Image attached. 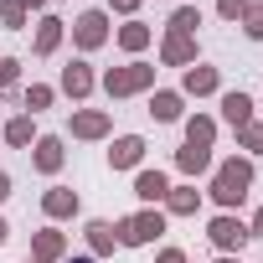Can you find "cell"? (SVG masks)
I'll list each match as a JSON object with an SVG mask.
<instances>
[{
	"label": "cell",
	"instance_id": "6da1fadb",
	"mask_svg": "<svg viewBox=\"0 0 263 263\" xmlns=\"http://www.w3.org/2000/svg\"><path fill=\"white\" fill-rule=\"evenodd\" d=\"M248 191H253V165H248V160H237V155H232V160H222V165H217V176H212V201L232 212V206H242V201H248Z\"/></svg>",
	"mask_w": 263,
	"mask_h": 263
},
{
	"label": "cell",
	"instance_id": "7a4b0ae2",
	"mask_svg": "<svg viewBox=\"0 0 263 263\" xmlns=\"http://www.w3.org/2000/svg\"><path fill=\"white\" fill-rule=\"evenodd\" d=\"M98 83H103V93H108V98H129V93H145V88H155V67H150V62L108 67Z\"/></svg>",
	"mask_w": 263,
	"mask_h": 263
},
{
	"label": "cell",
	"instance_id": "3957f363",
	"mask_svg": "<svg viewBox=\"0 0 263 263\" xmlns=\"http://www.w3.org/2000/svg\"><path fill=\"white\" fill-rule=\"evenodd\" d=\"M160 232H165V217H160L155 206H145V212H135V217H124V222L114 227L119 248H145V242H155Z\"/></svg>",
	"mask_w": 263,
	"mask_h": 263
},
{
	"label": "cell",
	"instance_id": "277c9868",
	"mask_svg": "<svg viewBox=\"0 0 263 263\" xmlns=\"http://www.w3.org/2000/svg\"><path fill=\"white\" fill-rule=\"evenodd\" d=\"M206 237H212V248H222V253H237L253 232H248V222L242 217H232V212H222V217H212V227H206Z\"/></svg>",
	"mask_w": 263,
	"mask_h": 263
},
{
	"label": "cell",
	"instance_id": "5b68a950",
	"mask_svg": "<svg viewBox=\"0 0 263 263\" xmlns=\"http://www.w3.org/2000/svg\"><path fill=\"white\" fill-rule=\"evenodd\" d=\"M72 42H78L83 52H98V47L108 42V11H83V16L72 21Z\"/></svg>",
	"mask_w": 263,
	"mask_h": 263
},
{
	"label": "cell",
	"instance_id": "8992f818",
	"mask_svg": "<svg viewBox=\"0 0 263 263\" xmlns=\"http://www.w3.org/2000/svg\"><path fill=\"white\" fill-rule=\"evenodd\" d=\"M93 88H98V78H93V67H88V62H67V67H62V93H67L72 103H78V98H88Z\"/></svg>",
	"mask_w": 263,
	"mask_h": 263
},
{
	"label": "cell",
	"instance_id": "52a82bcc",
	"mask_svg": "<svg viewBox=\"0 0 263 263\" xmlns=\"http://www.w3.org/2000/svg\"><path fill=\"white\" fill-rule=\"evenodd\" d=\"M31 258H36V263H62V258H67V237H62L57 227H42V232L31 237Z\"/></svg>",
	"mask_w": 263,
	"mask_h": 263
},
{
	"label": "cell",
	"instance_id": "ba28073f",
	"mask_svg": "<svg viewBox=\"0 0 263 263\" xmlns=\"http://www.w3.org/2000/svg\"><path fill=\"white\" fill-rule=\"evenodd\" d=\"M145 150H150V145H145L140 135H124V140H114V150H108V165H114V171H135V165L145 160Z\"/></svg>",
	"mask_w": 263,
	"mask_h": 263
},
{
	"label": "cell",
	"instance_id": "9c48e42d",
	"mask_svg": "<svg viewBox=\"0 0 263 263\" xmlns=\"http://www.w3.org/2000/svg\"><path fill=\"white\" fill-rule=\"evenodd\" d=\"M31 150H36V155H31V165H36L42 176H57V171H62V160H67V155H62V140H57V135H42V140H36Z\"/></svg>",
	"mask_w": 263,
	"mask_h": 263
},
{
	"label": "cell",
	"instance_id": "30bf717a",
	"mask_svg": "<svg viewBox=\"0 0 263 263\" xmlns=\"http://www.w3.org/2000/svg\"><path fill=\"white\" fill-rule=\"evenodd\" d=\"M160 62H165V67H191V62H196V42H191V36H176V31H165Z\"/></svg>",
	"mask_w": 263,
	"mask_h": 263
},
{
	"label": "cell",
	"instance_id": "8fae6325",
	"mask_svg": "<svg viewBox=\"0 0 263 263\" xmlns=\"http://www.w3.org/2000/svg\"><path fill=\"white\" fill-rule=\"evenodd\" d=\"M181 88H186L191 98H206V93H217V88H222V78H217V67H201V62H196V67H186Z\"/></svg>",
	"mask_w": 263,
	"mask_h": 263
},
{
	"label": "cell",
	"instance_id": "7c38bea8",
	"mask_svg": "<svg viewBox=\"0 0 263 263\" xmlns=\"http://www.w3.org/2000/svg\"><path fill=\"white\" fill-rule=\"evenodd\" d=\"M42 212H47L52 222H62V217H78V191H67V186H52V191L42 196Z\"/></svg>",
	"mask_w": 263,
	"mask_h": 263
},
{
	"label": "cell",
	"instance_id": "4fadbf2b",
	"mask_svg": "<svg viewBox=\"0 0 263 263\" xmlns=\"http://www.w3.org/2000/svg\"><path fill=\"white\" fill-rule=\"evenodd\" d=\"M72 135H78V140H103V135H108V114H103V108L72 114Z\"/></svg>",
	"mask_w": 263,
	"mask_h": 263
},
{
	"label": "cell",
	"instance_id": "5bb4252c",
	"mask_svg": "<svg viewBox=\"0 0 263 263\" xmlns=\"http://www.w3.org/2000/svg\"><path fill=\"white\" fill-rule=\"evenodd\" d=\"M57 47H62V21H57V16H42V21H36V42H31V52H36V57H52Z\"/></svg>",
	"mask_w": 263,
	"mask_h": 263
},
{
	"label": "cell",
	"instance_id": "9a60e30c",
	"mask_svg": "<svg viewBox=\"0 0 263 263\" xmlns=\"http://www.w3.org/2000/svg\"><path fill=\"white\" fill-rule=\"evenodd\" d=\"M222 119L232 124V129H242V124H253V98L237 88V93H222Z\"/></svg>",
	"mask_w": 263,
	"mask_h": 263
},
{
	"label": "cell",
	"instance_id": "2e32d148",
	"mask_svg": "<svg viewBox=\"0 0 263 263\" xmlns=\"http://www.w3.org/2000/svg\"><path fill=\"white\" fill-rule=\"evenodd\" d=\"M165 191H171V181H165L160 171H140V176H135V196H140L145 206H155V201H165Z\"/></svg>",
	"mask_w": 263,
	"mask_h": 263
},
{
	"label": "cell",
	"instance_id": "e0dca14e",
	"mask_svg": "<svg viewBox=\"0 0 263 263\" xmlns=\"http://www.w3.org/2000/svg\"><path fill=\"white\" fill-rule=\"evenodd\" d=\"M196 206H201V191H196V186H171V191H165V212H171V217H191Z\"/></svg>",
	"mask_w": 263,
	"mask_h": 263
},
{
	"label": "cell",
	"instance_id": "ac0fdd59",
	"mask_svg": "<svg viewBox=\"0 0 263 263\" xmlns=\"http://www.w3.org/2000/svg\"><path fill=\"white\" fill-rule=\"evenodd\" d=\"M212 140H217V119H206V114H191V119H186V145H196V150H212Z\"/></svg>",
	"mask_w": 263,
	"mask_h": 263
},
{
	"label": "cell",
	"instance_id": "d6986e66",
	"mask_svg": "<svg viewBox=\"0 0 263 263\" xmlns=\"http://www.w3.org/2000/svg\"><path fill=\"white\" fill-rule=\"evenodd\" d=\"M150 114H155L160 124H176V119H181V93H171V88L150 93Z\"/></svg>",
	"mask_w": 263,
	"mask_h": 263
},
{
	"label": "cell",
	"instance_id": "ffe728a7",
	"mask_svg": "<svg viewBox=\"0 0 263 263\" xmlns=\"http://www.w3.org/2000/svg\"><path fill=\"white\" fill-rule=\"evenodd\" d=\"M6 145H16V150L36 145V124H31V114H16V119L6 124Z\"/></svg>",
	"mask_w": 263,
	"mask_h": 263
},
{
	"label": "cell",
	"instance_id": "44dd1931",
	"mask_svg": "<svg viewBox=\"0 0 263 263\" xmlns=\"http://www.w3.org/2000/svg\"><path fill=\"white\" fill-rule=\"evenodd\" d=\"M176 165H181V176H201V171H212V150L186 145V150H176Z\"/></svg>",
	"mask_w": 263,
	"mask_h": 263
},
{
	"label": "cell",
	"instance_id": "7402d4cb",
	"mask_svg": "<svg viewBox=\"0 0 263 263\" xmlns=\"http://www.w3.org/2000/svg\"><path fill=\"white\" fill-rule=\"evenodd\" d=\"M83 232H88V248H93V258H103V253H114V248H119V237H114V227H108V222H88Z\"/></svg>",
	"mask_w": 263,
	"mask_h": 263
},
{
	"label": "cell",
	"instance_id": "603a6c76",
	"mask_svg": "<svg viewBox=\"0 0 263 263\" xmlns=\"http://www.w3.org/2000/svg\"><path fill=\"white\" fill-rule=\"evenodd\" d=\"M119 47H124V52H145V47H150V26H145V21H129V26L119 31Z\"/></svg>",
	"mask_w": 263,
	"mask_h": 263
},
{
	"label": "cell",
	"instance_id": "cb8c5ba5",
	"mask_svg": "<svg viewBox=\"0 0 263 263\" xmlns=\"http://www.w3.org/2000/svg\"><path fill=\"white\" fill-rule=\"evenodd\" d=\"M165 26H171V31H176V36H191V31H196V26H201V11H196V6H181V11H176V16H171V21H165Z\"/></svg>",
	"mask_w": 263,
	"mask_h": 263
},
{
	"label": "cell",
	"instance_id": "d4e9b609",
	"mask_svg": "<svg viewBox=\"0 0 263 263\" xmlns=\"http://www.w3.org/2000/svg\"><path fill=\"white\" fill-rule=\"evenodd\" d=\"M0 21L11 31H26V0H0Z\"/></svg>",
	"mask_w": 263,
	"mask_h": 263
},
{
	"label": "cell",
	"instance_id": "484cf974",
	"mask_svg": "<svg viewBox=\"0 0 263 263\" xmlns=\"http://www.w3.org/2000/svg\"><path fill=\"white\" fill-rule=\"evenodd\" d=\"M16 83H21V62L16 57H0V98H11Z\"/></svg>",
	"mask_w": 263,
	"mask_h": 263
},
{
	"label": "cell",
	"instance_id": "4316f807",
	"mask_svg": "<svg viewBox=\"0 0 263 263\" xmlns=\"http://www.w3.org/2000/svg\"><path fill=\"white\" fill-rule=\"evenodd\" d=\"M242 31L253 42H263V0H248V11H242Z\"/></svg>",
	"mask_w": 263,
	"mask_h": 263
},
{
	"label": "cell",
	"instance_id": "83f0119b",
	"mask_svg": "<svg viewBox=\"0 0 263 263\" xmlns=\"http://www.w3.org/2000/svg\"><path fill=\"white\" fill-rule=\"evenodd\" d=\"M21 103H26L31 114H42V108H52V88H47V83H31V88L21 93Z\"/></svg>",
	"mask_w": 263,
	"mask_h": 263
},
{
	"label": "cell",
	"instance_id": "f1b7e54d",
	"mask_svg": "<svg viewBox=\"0 0 263 263\" xmlns=\"http://www.w3.org/2000/svg\"><path fill=\"white\" fill-rule=\"evenodd\" d=\"M237 145L253 150V155H263V124H242V129H237Z\"/></svg>",
	"mask_w": 263,
	"mask_h": 263
},
{
	"label": "cell",
	"instance_id": "f546056e",
	"mask_svg": "<svg viewBox=\"0 0 263 263\" xmlns=\"http://www.w3.org/2000/svg\"><path fill=\"white\" fill-rule=\"evenodd\" d=\"M242 11H248V0H217V16L222 21H242Z\"/></svg>",
	"mask_w": 263,
	"mask_h": 263
},
{
	"label": "cell",
	"instance_id": "4dcf8cb0",
	"mask_svg": "<svg viewBox=\"0 0 263 263\" xmlns=\"http://www.w3.org/2000/svg\"><path fill=\"white\" fill-rule=\"evenodd\" d=\"M108 11H119V16H135V11H140V0H108Z\"/></svg>",
	"mask_w": 263,
	"mask_h": 263
},
{
	"label": "cell",
	"instance_id": "1f68e13d",
	"mask_svg": "<svg viewBox=\"0 0 263 263\" xmlns=\"http://www.w3.org/2000/svg\"><path fill=\"white\" fill-rule=\"evenodd\" d=\"M155 263H186V253H181V248H165V253H160Z\"/></svg>",
	"mask_w": 263,
	"mask_h": 263
},
{
	"label": "cell",
	"instance_id": "d6a6232c",
	"mask_svg": "<svg viewBox=\"0 0 263 263\" xmlns=\"http://www.w3.org/2000/svg\"><path fill=\"white\" fill-rule=\"evenodd\" d=\"M248 232H253V237H263V206L253 212V222H248Z\"/></svg>",
	"mask_w": 263,
	"mask_h": 263
},
{
	"label": "cell",
	"instance_id": "836d02e7",
	"mask_svg": "<svg viewBox=\"0 0 263 263\" xmlns=\"http://www.w3.org/2000/svg\"><path fill=\"white\" fill-rule=\"evenodd\" d=\"M6 196H11V176H6V171H0V201H6Z\"/></svg>",
	"mask_w": 263,
	"mask_h": 263
},
{
	"label": "cell",
	"instance_id": "e575fe53",
	"mask_svg": "<svg viewBox=\"0 0 263 263\" xmlns=\"http://www.w3.org/2000/svg\"><path fill=\"white\" fill-rule=\"evenodd\" d=\"M6 237H11V227H6V217H0V242H6Z\"/></svg>",
	"mask_w": 263,
	"mask_h": 263
},
{
	"label": "cell",
	"instance_id": "d590c367",
	"mask_svg": "<svg viewBox=\"0 0 263 263\" xmlns=\"http://www.w3.org/2000/svg\"><path fill=\"white\" fill-rule=\"evenodd\" d=\"M42 6H47V0H26V11H42Z\"/></svg>",
	"mask_w": 263,
	"mask_h": 263
},
{
	"label": "cell",
	"instance_id": "8d00e7d4",
	"mask_svg": "<svg viewBox=\"0 0 263 263\" xmlns=\"http://www.w3.org/2000/svg\"><path fill=\"white\" fill-rule=\"evenodd\" d=\"M62 263H98V258H62Z\"/></svg>",
	"mask_w": 263,
	"mask_h": 263
},
{
	"label": "cell",
	"instance_id": "74e56055",
	"mask_svg": "<svg viewBox=\"0 0 263 263\" xmlns=\"http://www.w3.org/2000/svg\"><path fill=\"white\" fill-rule=\"evenodd\" d=\"M217 263H237V258H232V253H222V258H217Z\"/></svg>",
	"mask_w": 263,
	"mask_h": 263
},
{
	"label": "cell",
	"instance_id": "f35d334b",
	"mask_svg": "<svg viewBox=\"0 0 263 263\" xmlns=\"http://www.w3.org/2000/svg\"><path fill=\"white\" fill-rule=\"evenodd\" d=\"M26 263H36V258H26Z\"/></svg>",
	"mask_w": 263,
	"mask_h": 263
}]
</instances>
